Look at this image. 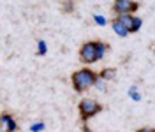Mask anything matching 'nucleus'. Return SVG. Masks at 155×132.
<instances>
[{
	"instance_id": "nucleus-1",
	"label": "nucleus",
	"mask_w": 155,
	"mask_h": 132,
	"mask_svg": "<svg viewBox=\"0 0 155 132\" xmlns=\"http://www.w3.org/2000/svg\"><path fill=\"white\" fill-rule=\"evenodd\" d=\"M97 81H99V74L94 72L92 69H79L76 72H72V76H71V83H72L78 94H83L88 88L95 86Z\"/></svg>"
},
{
	"instance_id": "nucleus-2",
	"label": "nucleus",
	"mask_w": 155,
	"mask_h": 132,
	"mask_svg": "<svg viewBox=\"0 0 155 132\" xmlns=\"http://www.w3.org/2000/svg\"><path fill=\"white\" fill-rule=\"evenodd\" d=\"M107 46L101 41H88L79 48V60L83 64H94L102 60L104 53H106Z\"/></svg>"
},
{
	"instance_id": "nucleus-3",
	"label": "nucleus",
	"mask_w": 155,
	"mask_h": 132,
	"mask_svg": "<svg viewBox=\"0 0 155 132\" xmlns=\"http://www.w3.org/2000/svg\"><path fill=\"white\" fill-rule=\"evenodd\" d=\"M78 109H79V118L85 123L90 118H94L95 114H99L102 111V104L94 101V99H83V101H79V104H78Z\"/></svg>"
},
{
	"instance_id": "nucleus-4",
	"label": "nucleus",
	"mask_w": 155,
	"mask_h": 132,
	"mask_svg": "<svg viewBox=\"0 0 155 132\" xmlns=\"http://www.w3.org/2000/svg\"><path fill=\"white\" fill-rule=\"evenodd\" d=\"M137 9H139V2H134V0H115L113 2V12H116V16L134 14Z\"/></svg>"
},
{
	"instance_id": "nucleus-5",
	"label": "nucleus",
	"mask_w": 155,
	"mask_h": 132,
	"mask_svg": "<svg viewBox=\"0 0 155 132\" xmlns=\"http://www.w3.org/2000/svg\"><path fill=\"white\" fill-rule=\"evenodd\" d=\"M116 19H118L120 23H124V27L129 30V34L137 32V30L141 28V25H143L141 18H137L134 14H122V16H116Z\"/></svg>"
},
{
	"instance_id": "nucleus-6",
	"label": "nucleus",
	"mask_w": 155,
	"mask_h": 132,
	"mask_svg": "<svg viewBox=\"0 0 155 132\" xmlns=\"http://www.w3.org/2000/svg\"><path fill=\"white\" fill-rule=\"evenodd\" d=\"M0 130L2 132H16L18 130V122L11 114L4 113L0 116Z\"/></svg>"
},
{
	"instance_id": "nucleus-7",
	"label": "nucleus",
	"mask_w": 155,
	"mask_h": 132,
	"mask_svg": "<svg viewBox=\"0 0 155 132\" xmlns=\"http://www.w3.org/2000/svg\"><path fill=\"white\" fill-rule=\"evenodd\" d=\"M111 27H113V30H115L116 35H120V37H127L129 35V30L124 27V23H120L118 19H111Z\"/></svg>"
},
{
	"instance_id": "nucleus-8",
	"label": "nucleus",
	"mask_w": 155,
	"mask_h": 132,
	"mask_svg": "<svg viewBox=\"0 0 155 132\" xmlns=\"http://www.w3.org/2000/svg\"><path fill=\"white\" fill-rule=\"evenodd\" d=\"M115 74H116V69L106 67V69H102V71L99 72V79H111V78H115Z\"/></svg>"
},
{
	"instance_id": "nucleus-9",
	"label": "nucleus",
	"mask_w": 155,
	"mask_h": 132,
	"mask_svg": "<svg viewBox=\"0 0 155 132\" xmlns=\"http://www.w3.org/2000/svg\"><path fill=\"white\" fill-rule=\"evenodd\" d=\"M37 51H39V55H46L48 48H46V42L44 41H39L37 42Z\"/></svg>"
},
{
	"instance_id": "nucleus-10",
	"label": "nucleus",
	"mask_w": 155,
	"mask_h": 132,
	"mask_svg": "<svg viewBox=\"0 0 155 132\" xmlns=\"http://www.w3.org/2000/svg\"><path fill=\"white\" fill-rule=\"evenodd\" d=\"M30 130L32 132H39V130H44V123L41 122V123H34V125H32V127H30Z\"/></svg>"
},
{
	"instance_id": "nucleus-11",
	"label": "nucleus",
	"mask_w": 155,
	"mask_h": 132,
	"mask_svg": "<svg viewBox=\"0 0 155 132\" xmlns=\"http://www.w3.org/2000/svg\"><path fill=\"white\" fill-rule=\"evenodd\" d=\"M94 21L95 23H99V25H106V18H102V16H94Z\"/></svg>"
},
{
	"instance_id": "nucleus-12",
	"label": "nucleus",
	"mask_w": 155,
	"mask_h": 132,
	"mask_svg": "<svg viewBox=\"0 0 155 132\" xmlns=\"http://www.w3.org/2000/svg\"><path fill=\"white\" fill-rule=\"evenodd\" d=\"M130 95H132V99H134V101H139V99H141V95L136 92V86H132V88H130Z\"/></svg>"
},
{
	"instance_id": "nucleus-13",
	"label": "nucleus",
	"mask_w": 155,
	"mask_h": 132,
	"mask_svg": "<svg viewBox=\"0 0 155 132\" xmlns=\"http://www.w3.org/2000/svg\"><path fill=\"white\" fill-rule=\"evenodd\" d=\"M136 132H155V129H152V127H143V129H137Z\"/></svg>"
}]
</instances>
